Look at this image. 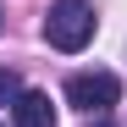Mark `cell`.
<instances>
[{"label": "cell", "instance_id": "obj_5", "mask_svg": "<svg viewBox=\"0 0 127 127\" xmlns=\"http://www.w3.org/2000/svg\"><path fill=\"white\" fill-rule=\"evenodd\" d=\"M94 127H111V116H94Z\"/></svg>", "mask_w": 127, "mask_h": 127}, {"label": "cell", "instance_id": "obj_3", "mask_svg": "<svg viewBox=\"0 0 127 127\" xmlns=\"http://www.w3.org/2000/svg\"><path fill=\"white\" fill-rule=\"evenodd\" d=\"M11 127H55V105L44 89H28L22 99L11 105Z\"/></svg>", "mask_w": 127, "mask_h": 127}, {"label": "cell", "instance_id": "obj_6", "mask_svg": "<svg viewBox=\"0 0 127 127\" xmlns=\"http://www.w3.org/2000/svg\"><path fill=\"white\" fill-rule=\"evenodd\" d=\"M0 28H6V11H0Z\"/></svg>", "mask_w": 127, "mask_h": 127}, {"label": "cell", "instance_id": "obj_1", "mask_svg": "<svg viewBox=\"0 0 127 127\" xmlns=\"http://www.w3.org/2000/svg\"><path fill=\"white\" fill-rule=\"evenodd\" d=\"M94 28H99V17H94V0H55V6L44 11V39H50V50H61V55H77V50H89Z\"/></svg>", "mask_w": 127, "mask_h": 127}, {"label": "cell", "instance_id": "obj_2", "mask_svg": "<svg viewBox=\"0 0 127 127\" xmlns=\"http://www.w3.org/2000/svg\"><path fill=\"white\" fill-rule=\"evenodd\" d=\"M122 99V77L116 72H72L66 77V105L83 116H111V105Z\"/></svg>", "mask_w": 127, "mask_h": 127}, {"label": "cell", "instance_id": "obj_4", "mask_svg": "<svg viewBox=\"0 0 127 127\" xmlns=\"http://www.w3.org/2000/svg\"><path fill=\"white\" fill-rule=\"evenodd\" d=\"M28 89H22V72H11V66H0V105H17Z\"/></svg>", "mask_w": 127, "mask_h": 127}]
</instances>
